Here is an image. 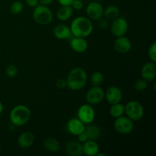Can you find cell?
Wrapping results in <instances>:
<instances>
[{
	"instance_id": "6da1fadb",
	"label": "cell",
	"mask_w": 156,
	"mask_h": 156,
	"mask_svg": "<svg viewBox=\"0 0 156 156\" xmlns=\"http://www.w3.org/2000/svg\"><path fill=\"white\" fill-rule=\"evenodd\" d=\"M67 87L72 91H79L86 85L88 82V75L86 71L81 67H75L66 77Z\"/></svg>"
},
{
	"instance_id": "7a4b0ae2",
	"label": "cell",
	"mask_w": 156,
	"mask_h": 156,
	"mask_svg": "<svg viewBox=\"0 0 156 156\" xmlns=\"http://www.w3.org/2000/svg\"><path fill=\"white\" fill-rule=\"evenodd\" d=\"M70 30L73 37L86 38L93 31V24L88 17H77L70 24Z\"/></svg>"
},
{
	"instance_id": "3957f363",
	"label": "cell",
	"mask_w": 156,
	"mask_h": 156,
	"mask_svg": "<svg viewBox=\"0 0 156 156\" xmlns=\"http://www.w3.org/2000/svg\"><path fill=\"white\" fill-rule=\"evenodd\" d=\"M31 113L29 108L24 105H18L14 107L9 114L11 123L15 126L25 125L30 120Z\"/></svg>"
},
{
	"instance_id": "277c9868",
	"label": "cell",
	"mask_w": 156,
	"mask_h": 156,
	"mask_svg": "<svg viewBox=\"0 0 156 156\" xmlns=\"http://www.w3.org/2000/svg\"><path fill=\"white\" fill-rule=\"evenodd\" d=\"M33 18L37 24L47 25L53 20V13L47 5H38L33 11Z\"/></svg>"
},
{
	"instance_id": "5b68a950",
	"label": "cell",
	"mask_w": 156,
	"mask_h": 156,
	"mask_svg": "<svg viewBox=\"0 0 156 156\" xmlns=\"http://www.w3.org/2000/svg\"><path fill=\"white\" fill-rule=\"evenodd\" d=\"M125 114L133 121H139L144 116V108L137 101H130L125 106Z\"/></svg>"
},
{
	"instance_id": "8992f818",
	"label": "cell",
	"mask_w": 156,
	"mask_h": 156,
	"mask_svg": "<svg viewBox=\"0 0 156 156\" xmlns=\"http://www.w3.org/2000/svg\"><path fill=\"white\" fill-rule=\"evenodd\" d=\"M114 126L117 133L123 135H127L131 133L133 130V121L128 117L121 116L115 118L114 122Z\"/></svg>"
},
{
	"instance_id": "52a82bcc",
	"label": "cell",
	"mask_w": 156,
	"mask_h": 156,
	"mask_svg": "<svg viewBox=\"0 0 156 156\" xmlns=\"http://www.w3.org/2000/svg\"><path fill=\"white\" fill-rule=\"evenodd\" d=\"M77 118H79L85 124H89L94 121L95 118V111L89 104L81 105L77 111Z\"/></svg>"
},
{
	"instance_id": "ba28073f",
	"label": "cell",
	"mask_w": 156,
	"mask_h": 156,
	"mask_svg": "<svg viewBox=\"0 0 156 156\" xmlns=\"http://www.w3.org/2000/svg\"><path fill=\"white\" fill-rule=\"evenodd\" d=\"M129 24L127 21L123 17H117V18L113 20V22L111 25V32L115 37L124 36L128 31Z\"/></svg>"
},
{
	"instance_id": "9c48e42d",
	"label": "cell",
	"mask_w": 156,
	"mask_h": 156,
	"mask_svg": "<svg viewBox=\"0 0 156 156\" xmlns=\"http://www.w3.org/2000/svg\"><path fill=\"white\" fill-rule=\"evenodd\" d=\"M85 98L89 105H98L105 98V91L101 86H93L87 91Z\"/></svg>"
},
{
	"instance_id": "30bf717a",
	"label": "cell",
	"mask_w": 156,
	"mask_h": 156,
	"mask_svg": "<svg viewBox=\"0 0 156 156\" xmlns=\"http://www.w3.org/2000/svg\"><path fill=\"white\" fill-rule=\"evenodd\" d=\"M104 8L98 2H91L87 5L86 15L90 20L98 21L103 17Z\"/></svg>"
},
{
	"instance_id": "8fae6325",
	"label": "cell",
	"mask_w": 156,
	"mask_h": 156,
	"mask_svg": "<svg viewBox=\"0 0 156 156\" xmlns=\"http://www.w3.org/2000/svg\"><path fill=\"white\" fill-rule=\"evenodd\" d=\"M114 47L117 53L120 54H126L130 51L132 48V43L130 40L124 35V36L116 37V40L114 42Z\"/></svg>"
},
{
	"instance_id": "7c38bea8",
	"label": "cell",
	"mask_w": 156,
	"mask_h": 156,
	"mask_svg": "<svg viewBox=\"0 0 156 156\" xmlns=\"http://www.w3.org/2000/svg\"><path fill=\"white\" fill-rule=\"evenodd\" d=\"M105 98L110 105H114L121 101L123 93L119 87L112 85L110 86L106 91H105Z\"/></svg>"
},
{
	"instance_id": "4fadbf2b",
	"label": "cell",
	"mask_w": 156,
	"mask_h": 156,
	"mask_svg": "<svg viewBox=\"0 0 156 156\" xmlns=\"http://www.w3.org/2000/svg\"><path fill=\"white\" fill-rule=\"evenodd\" d=\"M142 79L147 82H152L155 80L156 77V65L155 62H149L143 66L141 69Z\"/></svg>"
},
{
	"instance_id": "5bb4252c",
	"label": "cell",
	"mask_w": 156,
	"mask_h": 156,
	"mask_svg": "<svg viewBox=\"0 0 156 156\" xmlns=\"http://www.w3.org/2000/svg\"><path fill=\"white\" fill-rule=\"evenodd\" d=\"M85 124L79 118H72L66 123V129L69 133L73 136H78L84 132Z\"/></svg>"
},
{
	"instance_id": "9a60e30c",
	"label": "cell",
	"mask_w": 156,
	"mask_h": 156,
	"mask_svg": "<svg viewBox=\"0 0 156 156\" xmlns=\"http://www.w3.org/2000/svg\"><path fill=\"white\" fill-rule=\"evenodd\" d=\"M69 45L73 51L79 53L85 52L88 47V44L85 38L79 37H73L70 39Z\"/></svg>"
},
{
	"instance_id": "2e32d148",
	"label": "cell",
	"mask_w": 156,
	"mask_h": 156,
	"mask_svg": "<svg viewBox=\"0 0 156 156\" xmlns=\"http://www.w3.org/2000/svg\"><path fill=\"white\" fill-rule=\"evenodd\" d=\"M53 34L59 40H70L73 37L70 27L63 24H57L53 28Z\"/></svg>"
},
{
	"instance_id": "e0dca14e",
	"label": "cell",
	"mask_w": 156,
	"mask_h": 156,
	"mask_svg": "<svg viewBox=\"0 0 156 156\" xmlns=\"http://www.w3.org/2000/svg\"><path fill=\"white\" fill-rule=\"evenodd\" d=\"M34 141V135L31 132H28V131H26V132L20 134L18 140H17L18 145L22 149H27V148L30 147L31 146H33Z\"/></svg>"
},
{
	"instance_id": "ac0fdd59",
	"label": "cell",
	"mask_w": 156,
	"mask_h": 156,
	"mask_svg": "<svg viewBox=\"0 0 156 156\" xmlns=\"http://www.w3.org/2000/svg\"><path fill=\"white\" fill-rule=\"evenodd\" d=\"M67 154L72 156H82L83 153L82 143L79 141H70L66 146Z\"/></svg>"
},
{
	"instance_id": "d6986e66",
	"label": "cell",
	"mask_w": 156,
	"mask_h": 156,
	"mask_svg": "<svg viewBox=\"0 0 156 156\" xmlns=\"http://www.w3.org/2000/svg\"><path fill=\"white\" fill-rule=\"evenodd\" d=\"M84 133L87 136L88 140L96 141L100 138L101 135V129L97 125H93L91 123H89V124H87V126H85Z\"/></svg>"
},
{
	"instance_id": "ffe728a7",
	"label": "cell",
	"mask_w": 156,
	"mask_h": 156,
	"mask_svg": "<svg viewBox=\"0 0 156 156\" xmlns=\"http://www.w3.org/2000/svg\"><path fill=\"white\" fill-rule=\"evenodd\" d=\"M83 153L88 156H96L99 152V146L94 140H87L83 143Z\"/></svg>"
},
{
	"instance_id": "44dd1931",
	"label": "cell",
	"mask_w": 156,
	"mask_h": 156,
	"mask_svg": "<svg viewBox=\"0 0 156 156\" xmlns=\"http://www.w3.org/2000/svg\"><path fill=\"white\" fill-rule=\"evenodd\" d=\"M44 147L48 152L55 153L60 149V143L54 137H47L44 140Z\"/></svg>"
},
{
	"instance_id": "7402d4cb",
	"label": "cell",
	"mask_w": 156,
	"mask_h": 156,
	"mask_svg": "<svg viewBox=\"0 0 156 156\" xmlns=\"http://www.w3.org/2000/svg\"><path fill=\"white\" fill-rule=\"evenodd\" d=\"M73 14V9L70 5H61L56 12V18L61 21L69 19Z\"/></svg>"
},
{
	"instance_id": "603a6c76",
	"label": "cell",
	"mask_w": 156,
	"mask_h": 156,
	"mask_svg": "<svg viewBox=\"0 0 156 156\" xmlns=\"http://www.w3.org/2000/svg\"><path fill=\"white\" fill-rule=\"evenodd\" d=\"M103 15L105 18L108 20H114L119 17L120 15V10L115 5H109L104 9Z\"/></svg>"
},
{
	"instance_id": "cb8c5ba5",
	"label": "cell",
	"mask_w": 156,
	"mask_h": 156,
	"mask_svg": "<svg viewBox=\"0 0 156 156\" xmlns=\"http://www.w3.org/2000/svg\"><path fill=\"white\" fill-rule=\"evenodd\" d=\"M125 114V106L121 103H117L111 105L110 108V114L114 118L121 117Z\"/></svg>"
},
{
	"instance_id": "d4e9b609",
	"label": "cell",
	"mask_w": 156,
	"mask_h": 156,
	"mask_svg": "<svg viewBox=\"0 0 156 156\" xmlns=\"http://www.w3.org/2000/svg\"><path fill=\"white\" fill-rule=\"evenodd\" d=\"M104 80H105L104 75L98 71L94 72L90 77V81L93 86H101L103 84Z\"/></svg>"
},
{
	"instance_id": "484cf974",
	"label": "cell",
	"mask_w": 156,
	"mask_h": 156,
	"mask_svg": "<svg viewBox=\"0 0 156 156\" xmlns=\"http://www.w3.org/2000/svg\"><path fill=\"white\" fill-rule=\"evenodd\" d=\"M24 9V5L20 1H15L10 7V11L13 15H18Z\"/></svg>"
},
{
	"instance_id": "4316f807",
	"label": "cell",
	"mask_w": 156,
	"mask_h": 156,
	"mask_svg": "<svg viewBox=\"0 0 156 156\" xmlns=\"http://www.w3.org/2000/svg\"><path fill=\"white\" fill-rule=\"evenodd\" d=\"M134 89L136 91H143L148 88V82L145 79H138L134 82Z\"/></svg>"
},
{
	"instance_id": "83f0119b",
	"label": "cell",
	"mask_w": 156,
	"mask_h": 156,
	"mask_svg": "<svg viewBox=\"0 0 156 156\" xmlns=\"http://www.w3.org/2000/svg\"><path fill=\"white\" fill-rule=\"evenodd\" d=\"M5 73L9 78H15L18 75V68L14 64H9L5 68Z\"/></svg>"
},
{
	"instance_id": "f1b7e54d",
	"label": "cell",
	"mask_w": 156,
	"mask_h": 156,
	"mask_svg": "<svg viewBox=\"0 0 156 156\" xmlns=\"http://www.w3.org/2000/svg\"><path fill=\"white\" fill-rule=\"evenodd\" d=\"M148 56L152 62H156V43H153L148 50Z\"/></svg>"
},
{
	"instance_id": "f546056e",
	"label": "cell",
	"mask_w": 156,
	"mask_h": 156,
	"mask_svg": "<svg viewBox=\"0 0 156 156\" xmlns=\"http://www.w3.org/2000/svg\"><path fill=\"white\" fill-rule=\"evenodd\" d=\"M83 1H81V0H73V2H72L71 7L73 8V10H77L80 11L83 9Z\"/></svg>"
},
{
	"instance_id": "4dcf8cb0",
	"label": "cell",
	"mask_w": 156,
	"mask_h": 156,
	"mask_svg": "<svg viewBox=\"0 0 156 156\" xmlns=\"http://www.w3.org/2000/svg\"><path fill=\"white\" fill-rule=\"evenodd\" d=\"M56 87L59 89H64L66 87H67V84H66V80L64 79H59L56 81Z\"/></svg>"
},
{
	"instance_id": "1f68e13d",
	"label": "cell",
	"mask_w": 156,
	"mask_h": 156,
	"mask_svg": "<svg viewBox=\"0 0 156 156\" xmlns=\"http://www.w3.org/2000/svg\"><path fill=\"white\" fill-rule=\"evenodd\" d=\"M98 25L101 28H107V27L108 26V20H107V18H101L100 19H98Z\"/></svg>"
},
{
	"instance_id": "d6a6232c",
	"label": "cell",
	"mask_w": 156,
	"mask_h": 156,
	"mask_svg": "<svg viewBox=\"0 0 156 156\" xmlns=\"http://www.w3.org/2000/svg\"><path fill=\"white\" fill-rule=\"evenodd\" d=\"M25 3L29 7L35 8L39 5V1L38 0H25Z\"/></svg>"
},
{
	"instance_id": "836d02e7",
	"label": "cell",
	"mask_w": 156,
	"mask_h": 156,
	"mask_svg": "<svg viewBox=\"0 0 156 156\" xmlns=\"http://www.w3.org/2000/svg\"><path fill=\"white\" fill-rule=\"evenodd\" d=\"M77 136H78V138H79V141L82 143H85V142H86L87 140H88L87 136L85 135V133L84 132L82 133H80L79 135H78Z\"/></svg>"
},
{
	"instance_id": "e575fe53",
	"label": "cell",
	"mask_w": 156,
	"mask_h": 156,
	"mask_svg": "<svg viewBox=\"0 0 156 156\" xmlns=\"http://www.w3.org/2000/svg\"><path fill=\"white\" fill-rule=\"evenodd\" d=\"M59 4L61 5H70L71 6L72 2H73V0H58Z\"/></svg>"
},
{
	"instance_id": "d590c367",
	"label": "cell",
	"mask_w": 156,
	"mask_h": 156,
	"mask_svg": "<svg viewBox=\"0 0 156 156\" xmlns=\"http://www.w3.org/2000/svg\"><path fill=\"white\" fill-rule=\"evenodd\" d=\"M39 1V4L40 5H50V4L53 3V2L54 0H38Z\"/></svg>"
},
{
	"instance_id": "8d00e7d4",
	"label": "cell",
	"mask_w": 156,
	"mask_h": 156,
	"mask_svg": "<svg viewBox=\"0 0 156 156\" xmlns=\"http://www.w3.org/2000/svg\"><path fill=\"white\" fill-rule=\"evenodd\" d=\"M3 110H4V107H3L2 103V102L0 101V114H1L2 113Z\"/></svg>"
},
{
	"instance_id": "74e56055",
	"label": "cell",
	"mask_w": 156,
	"mask_h": 156,
	"mask_svg": "<svg viewBox=\"0 0 156 156\" xmlns=\"http://www.w3.org/2000/svg\"><path fill=\"white\" fill-rule=\"evenodd\" d=\"M94 2H100L101 1H102V0H93Z\"/></svg>"
},
{
	"instance_id": "f35d334b",
	"label": "cell",
	"mask_w": 156,
	"mask_h": 156,
	"mask_svg": "<svg viewBox=\"0 0 156 156\" xmlns=\"http://www.w3.org/2000/svg\"><path fill=\"white\" fill-rule=\"evenodd\" d=\"M1 151H2V149H1V146H0V154H1Z\"/></svg>"
},
{
	"instance_id": "ab89813d",
	"label": "cell",
	"mask_w": 156,
	"mask_h": 156,
	"mask_svg": "<svg viewBox=\"0 0 156 156\" xmlns=\"http://www.w3.org/2000/svg\"><path fill=\"white\" fill-rule=\"evenodd\" d=\"M81 1H83L84 2V1H86V0H81Z\"/></svg>"
}]
</instances>
